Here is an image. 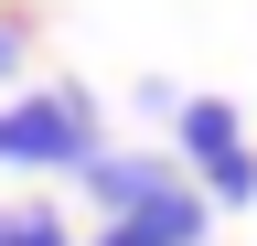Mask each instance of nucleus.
<instances>
[{"label":"nucleus","instance_id":"obj_1","mask_svg":"<svg viewBox=\"0 0 257 246\" xmlns=\"http://www.w3.org/2000/svg\"><path fill=\"white\" fill-rule=\"evenodd\" d=\"M107 150V129H96V97L86 86H22V97H0V171H64L86 182V161Z\"/></svg>","mask_w":257,"mask_h":246},{"label":"nucleus","instance_id":"obj_2","mask_svg":"<svg viewBox=\"0 0 257 246\" xmlns=\"http://www.w3.org/2000/svg\"><path fill=\"white\" fill-rule=\"evenodd\" d=\"M172 161L193 171V193H204L214 214H246V203H257V150H246V118L225 107V97H182Z\"/></svg>","mask_w":257,"mask_h":246},{"label":"nucleus","instance_id":"obj_3","mask_svg":"<svg viewBox=\"0 0 257 246\" xmlns=\"http://www.w3.org/2000/svg\"><path fill=\"white\" fill-rule=\"evenodd\" d=\"M182 161H150V150H96V161H86V203L96 214H107V225H128V214H150L161 193H182Z\"/></svg>","mask_w":257,"mask_h":246},{"label":"nucleus","instance_id":"obj_4","mask_svg":"<svg viewBox=\"0 0 257 246\" xmlns=\"http://www.w3.org/2000/svg\"><path fill=\"white\" fill-rule=\"evenodd\" d=\"M0 246H75V225L54 203H0Z\"/></svg>","mask_w":257,"mask_h":246},{"label":"nucleus","instance_id":"obj_5","mask_svg":"<svg viewBox=\"0 0 257 246\" xmlns=\"http://www.w3.org/2000/svg\"><path fill=\"white\" fill-rule=\"evenodd\" d=\"M11 75H22V22L0 11V86H11Z\"/></svg>","mask_w":257,"mask_h":246},{"label":"nucleus","instance_id":"obj_6","mask_svg":"<svg viewBox=\"0 0 257 246\" xmlns=\"http://www.w3.org/2000/svg\"><path fill=\"white\" fill-rule=\"evenodd\" d=\"M86 246H140V235H128V225H96V235H86Z\"/></svg>","mask_w":257,"mask_h":246}]
</instances>
